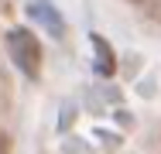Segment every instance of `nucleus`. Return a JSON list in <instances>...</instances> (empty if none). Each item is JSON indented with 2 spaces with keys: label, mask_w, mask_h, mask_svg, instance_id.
<instances>
[{
  "label": "nucleus",
  "mask_w": 161,
  "mask_h": 154,
  "mask_svg": "<svg viewBox=\"0 0 161 154\" xmlns=\"http://www.w3.org/2000/svg\"><path fill=\"white\" fill-rule=\"evenodd\" d=\"M0 154H10V137L0 130Z\"/></svg>",
  "instance_id": "3"
},
{
  "label": "nucleus",
  "mask_w": 161,
  "mask_h": 154,
  "mask_svg": "<svg viewBox=\"0 0 161 154\" xmlns=\"http://www.w3.org/2000/svg\"><path fill=\"white\" fill-rule=\"evenodd\" d=\"M130 3H144V0H130Z\"/></svg>",
  "instance_id": "4"
},
{
  "label": "nucleus",
  "mask_w": 161,
  "mask_h": 154,
  "mask_svg": "<svg viewBox=\"0 0 161 154\" xmlns=\"http://www.w3.org/2000/svg\"><path fill=\"white\" fill-rule=\"evenodd\" d=\"M7 52H10V58L17 69H24L28 75H38V69H41V45H38V38H34L31 31H10L7 34Z\"/></svg>",
  "instance_id": "1"
},
{
  "label": "nucleus",
  "mask_w": 161,
  "mask_h": 154,
  "mask_svg": "<svg viewBox=\"0 0 161 154\" xmlns=\"http://www.w3.org/2000/svg\"><path fill=\"white\" fill-rule=\"evenodd\" d=\"M93 48H96V69L103 75H110V72H113V52L106 48V41H103L99 34H93Z\"/></svg>",
  "instance_id": "2"
}]
</instances>
